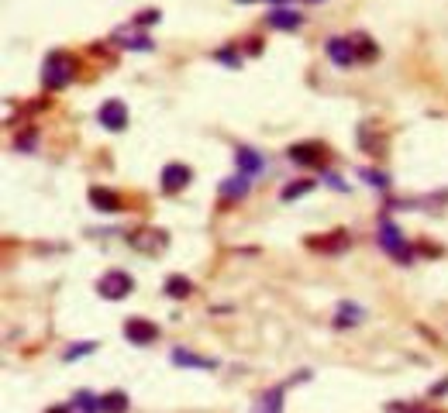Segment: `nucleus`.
<instances>
[{
	"label": "nucleus",
	"mask_w": 448,
	"mask_h": 413,
	"mask_svg": "<svg viewBox=\"0 0 448 413\" xmlns=\"http://www.w3.org/2000/svg\"><path fill=\"white\" fill-rule=\"evenodd\" d=\"M245 193H249V176H242V173L221 183V200H224V203H234V200H242Z\"/></svg>",
	"instance_id": "obj_14"
},
{
	"label": "nucleus",
	"mask_w": 448,
	"mask_h": 413,
	"mask_svg": "<svg viewBox=\"0 0 448 413\" xmlns=\"http://www.w3.org/2000/svg\"><path fill=\"white\" fill-rule=\"evenodd\" d=\"M234 162H238V173H242V176H259V173L266 169V158L259 155L255 148H249V145H238V148H234Z\"/></svg>",
	"instance_id": "obj_9"
},
{
	"label": "nucleus",
	"mask_w": 448,
	"mask_h": 413,
	"mask_svg": "<svg viewBox=\"0 0 448 413\" xmlns=\"http://www.w3.org/2000/svg\"><path fill=\"white\" fill-rule=\"evenodd\" d=\"M190 176H194V173H190L183 162H169V165L162 169V179H159V183H162V193H179V190L190 183Z\"/></svg>",
	"instance_id": "obj_8"
},
{
	"label": "nucleus",
	"mask_w": 448,
	"mask_h": 413,
	"mask_svg": "<svg viewBox=\"0 0 448 413\" xmlns=\"http://www.w3.org/2000/svg\"><path fill=\"white\" fill-rule=\"evenodd\" d=\"M124 337H128L131 345H152L159 337V327L152 320H145V317H128V320H124Z\"/></svg>",
	"instance_id": "obj_5"
},
{
	"label": "nucleus",
	"mask_w": 448,
	"mask_h": 413,
	"mask_svg": "<svg viewBox=\"0 0 448 413\" xmlns=\"http://www.w3.org/2000/svg\"><path fill=\"white\" fill-rule=\"evenodd\" d=\"M97 121L107 131H121V128H128V107L121 100H107V103H100Z\"/></svg>",
	"instance_id": "obj_6"
},
{
	"label": "nucleus",
	"mask_w": 448,
	"mask_h": 413,
	"mask_svg": "<svg viewBox=\"0 0 448 413\" xmlns=\"http://www.w3.org/2000/svg\"><path fill=\"white\" fill-rule=\"evenodd\" d=\"M173 365H179V369H200V372H211V369H217L214 358H200V355L183 352V348H176V352H173Z\"/></svg>",
	"instance_id": "obj_11"
},
{
	"label": "nucleus",
	"mask_w": 448,
	"mask_h": 413,
	"mask_svg": "<svg viewBox=\"0 0 448 413\" xmlns=\"http://www.w3.org/2000/svg\"><path fill=\"white\" fill-rule=\"evenodd\" d=\"M76 76V62L73 56H66V52H52L45 66H41V83L49 86V90H62V86H69Z\"/></svg>",
	"instance_id": "obj_1"
},
{
	"label": "nucleus",
	"mask_w": 448,
	"mask_h": 413,
	"mask_svg": "<svg viewBox=\"0 0 448 413\" xmlns=\"http://www.w3.org/2000/svg\"><path fill=\"white\" fill-rule=\"evenodd\" d=\"M349 41H352V49H355V59H366V62H372L376 56H379V49H376V41L366 35V31H355V35H349Z\"/></svg>",
	"instance_id": "obj_15"
},
{
	"label": "nucleus",
	"mask_w": 448,
	"mask_h": 413,
	"mask_svg": "<svg viewBox=\"0 0 448 413\" xmlns=\"http://www.w3.org/2000/svg\"><path fill=\"white\" fill-rule=\"evenodd\" d=\"M307 190H314V179H300V183H290V186L283 190V200H297V197H304Z\"/></svg>",
	"instance_id": "obj_22"
},
{
	"label": "nucleus",
	"mask_w": 448,
	"mask_h": 413,
	"mask_svg": "<svg viewBox=\"0 0 448 413\" xmlns=\"http://www.w3.org/2000/svg\"><path fill=\"white\" fill-rule=\"evenodd\" d=\"M328 56L334 66H352L355 62V49L349 39H328Z\"/></svg>",
	"instance_id": "obj_13"
},
{
	"label": "nucleus",
	"mask_w": 448,
	"mask_h": 413,
	"mask_svg": "<svg viewBox=\"0 0 448 413\" xmlns=\"http://www.w3.org/2000/svg\"><path fill=\"white\" fill-rule=\"evenodd\" d=\"M362 310H359V307H352V303H342V307H338V314H334V327H338V331H345V327H352V324H359V320H362Z\"/></svg>",
	"instance_id": "obj_18"
},
{
	"label": "nucleus",
	"mask_w": 448,
	"mask_h": 413,
	"mask_svg": "<svg viewBox=\"0 0 448 413\" xmlns=\"http://www.w3.org/2000/svg\"><path fill=\"white\" fill-rule=\"evenodd\" d=\"M69 410H73V413H100V396L76 393V396H73V403H69Z\"/></svg>",
	"instance_id": "obj_20"
},
{
	"label": "nucleus",
	"mask_w": 448,
	"mask_h": 413,
	"mask_svg": "<svg viewBox=\"0 0 448 413\" xmlns=\"http://www.w3.org/2000/svg\"><path fill=\"white\" fill-rule=\"evenodd\" d=\"M287 155H290L293 162H300V165H321V162H324V148L307 141V145H290Z\"/></svg>",
	"instance_id": "obj_10"
},
{
	"label": "nucleus",
	"mask_w": 448,
	"mask_h": 413,
	"mask_svg": "<svg viewBox=\"0 0 448 413\" xmlns=\"http://www.w3.org/2000/svg\"><path fill=\"white\" fill-rule=\"evenodd\" d=\"M94 348H97L94 341H83V345H73V348L66 352V362H76V358H83V355H90Z\"/></svg>",
	"instance_id": "obj_23"
},
{
	"label": "nucleus",
	"mask_w": 448,
	"mask_h": 413,
	"mask_svg": "<svg viewBox=\"0 0 448 413\" xmlns=\"http://www.w3.org/2000/svg\"><path fill=\"white\" fill-rule=\"evenodd\" d=\"M117 41H124L128 49H152V41H149V39H138V35H131V31H128V35L121 31V35H117Z\"/></svg>",
	"instance_id": "obj_24"
},
{
	"label": "nucleus",
	"mask_w": 448,
	"mask_h": 413,
	"mask_svg": "<svg viewBox=\"0 0 448 413\" xmlns=\"http://www.w3.org/2000/svg\"><path fill=\"white\" fill-rule=\"evenodd\" d=\"M217 59H221V62H228V66H238V59H234V52H228V49H224V52H217Z\"/></svg>",
	"instance_id": "obj_26"
},
{
	"label": "nucleus",
	"mask_w": 448,
	"mask_h": 413,
	"mask_svg": "<svg viewBox=\"0 0 448 413\" xmlns=\"http://www.w3.org/2000/svg\"><path fill=\"white\" fill-rule=\"evenodd\" d=\"M190 279H183V275H169V282H166V293L176 296V300H183V296H190Z\"/></svg>",
	"instance_id": "obj_21"
},
{
	"label": "nucleus",
	"mask_w": 448,
	"mask_h": 413,
	"mask_svg": "<svg viewBox=\"0 0 448 413\" xmlns=\"http://www.w3.org/2000/svg\"><path fill=\"white\" fill-rule=\"evenodd\" d=\"M100 413H128V396L124 393H104L100 396Z\"/></svg>",
	"instance_id": "obj_19"
},
{
	"label": "nucleus",
	"mask_w": 448,
	"mask_h": 413,
	"mask_svg": "<svg viewBox=\"0 0 448 413\" xmlns=\"http://www.w3.org/2000/svg\"><path fill=\"white\" fill-rule=\"evenodd\" d=\"M149 21H159V11H145V14H138V24H149Z\"/></svg>",
	"instance_id": "obj_25"
},
{
	"label": "nucleus",
	"mask_w": 448,
	"mask_h": 413,
	"mask_svg": "<svg viewBox=\"0 0 448 413\" xmlns=\"http://www.w3.org/2000/svg\"><path fill=\"white\" fill-rule=\"evenodd\" d=\"M379 245H383V252H387L390 258H397V262H410L407 241L400 238V231H397V224H393L390 217L379 220Z\"/></svg>",
	"instance_id": "obj_2"
},
{
	"label": "nucleus",
	"mask_w": 448,
	"mask_h": 413,
	"mask_svg": "<svg viewBox=\"0 0 448 413\" xmlns=\"http://www.w3.org/2000/svg\"><path fill=\"white\" fill-rule=\"evenodd\" d=\"M166 241H169L166 231H156V228H138V231L128 235V245L138 248V252H149V255H152V252H162V248H166Z\"/></svg>",
	"instance_id": "obj_4"
},
{
	"label": "nucleus",
	"mask_w": 448,
	"mask_h": 413,
	"mask_svg": "<svg viewBox=\"0 0 448 413\" xmlns=\"http://www.w3.org/2000/svg\"><path fill=\"white\" fill-rule=\"evenodd\" d=\"M135 290V282H131V275L121 272V269H114V272H104L97 282V293L104 296V300H124V296Z\"/></svg>",
	"instance_id": "obj_3"
},
{
	"label": "nucleus",
	"mask_w": 448,
	"mask_h": 413,
	"mask_svg": "<svg viewBox=\"0 0 448 413\" xmlns=\"http://www.w3.org/2000/svg\"><path fill=\"white\" fill-rule=\"evenodd\" d=\"M307 4H321V0H307Z\"/></svg>",
	"instance_id": "obj_30"
},
{
	"label": "nucleus",
	"mask_w": 448,
	"mask_h": 413,
	"mask_svg": "<svg viewBox=\"0 0 448 413\" xmlns=\"http://www.w3.org/2000/svg\"><path fill=\"white\" fill-rule=\"evenodd\" d=\"M49 413H73V410H66V407H52Z\"/></svg>",
	"instance_id": "obj_28"
},
{
	"label": "nucleus",
	"mask_w": 448,
	"mask_h": 413,
	"mask_svg": "<svg viewBox=\"0 0 448 413\" xmlns=\"http://www.w3.org/2000/svg\"><path fill=\"white\" fill-rule=\"evenodd\" d=\"M349 231H328V235H314L307 238V248L311 252H324V255H334V252H342V248H349Z\"/></svg>",
	"instance_id": "obj_7"
},
{
	"label": "nucleus",
	"mask_w": 448,
	"mask_h": 413,
	"mask_svg": "<svg viewBox=\"0 0 448 413\" xmlns=\"http://www.w3.org/2000/svg\"><path fill=\"white\" fill-rule=\"evenodd\" d=\"M269 4H290V0H269Z\"/></svg>",
	"instance_id": "obj_29"
},
{
	"label": "nucleus",
	"mask_w": 448,
	"mask_h": 413,
	"mask_svg": "<svg viewBox=\"0 0 448 413\" xmlns=\"http://www.w3.org/2000/svg\"><path fill=\"white\" fill-rule=\"evenodd\" d=\"M300 14L297 11H273L269 14V28H279V31H297L300 28Z\"/></svg>",
	"instance_id": "obj_16"
},
{
	"label": "nucleus",
	"mask_w": 448,
	"mask_h": 413,
	"mask_svg": "<svg viewBox=\"0 0 448 413\" xmlns=\"http://www.w3.org/2000/svg\"><path fill=\"white\" fill-rule=\"evenodd\" d=\"M90 203H94L97 210H104V214H117V210L124 207L114 190H104V186H94V190H90Z\"/></svg>",
	"instance_id": "obj_12"
},
{
	"label": "nucleus",
	"mask_w": 448,
	"mask_h": 413,
	"mask_svg": "<svg viewBox=\"0 0 448 413\" xmlns=\"http://www.w3.org/2000/svg\"><path fill=\"white\" fill-rule=\"evenodd\" d=\"M255 413H283V386H273L269 393L259 399Z\"/></svg>",
	"instance_id": "obj_17"
},
{
	"label": "nucleus",
	"mask_w": 448,
	"mask_h": 413,
	"mask_svg": "<svg viewBox=\"0 0 448 413\" xmlns=\"http://www.w3.org/2000/svg\"><path fill=\"white\" fill-rule=\"evenodd\" d=\"M431 393H434V396H445V393H448V379H442V382H438V386H434Z\"/></svg>",
	"instance_id": "obj_27"
}]
</instances>
